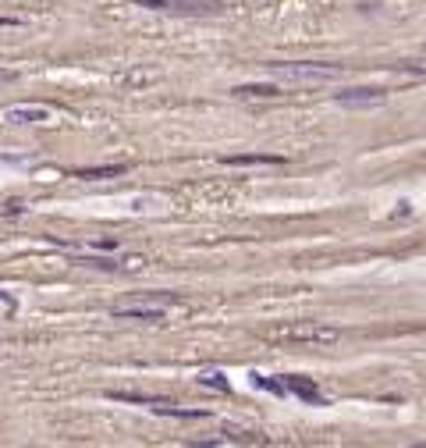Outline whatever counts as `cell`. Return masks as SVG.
Wrapping results in <instances>:
<instances>
[{"mask_svg": "<svg viewBox=\"0 0 426 448\" xmlns=\"http://www.w3.org/2000/svg\"><path fill=\"white\" fill-rule=\"evenodd\" d=\"M266 72L278 82H338L345 72L320 61H291V65H266Z\"/></svg>", "mask_w": 426, "mask_h": 448, "instance_id": "cell-1", "label": "cell"}, {"mask_svg": "<svg viewBox=\"0 0 426 448\" xmlns=\"http://www.w3.org/2000/svg\"><path fill=\"white\" fill-rule=\"evenodd\" d=\"M278 338H284V342H309V345H334V342H341V331H338V327H327V324H316V320H306V324L281 327Z\"/></svg>", "mask_w": 426, "mask_h": 448, "instance_id": "cell-2", "label": "cell"}, {"mask_svg": "<svg viewBox=\"0 0 426 448\" xmlns=\"http://www.w3.org/2000/svg\"><path fill=\"white\" fill-rule=\"evenodd\" d=\"M0 122L4 125H53L57 110L46 103H15L0 110Z\"/></svg>", "mask_w": 426, "mask_h": 448, "instance_id": "cell-3", "label": "cell"}, {"mask_svg": "<svg viewBox=\"0 0 426 448\" xmlns=\"http://www.w3.org/2000/svg\"><path fill=\"white\" fill-rule=\"evenodd\" d=\"M142 8L153 11H171V15H217L221 4L217 0H135Z\"/></svg>", "mask_w": 426, "mask_h": 448, "instance_id": "cell-4", "label": "cell"}, {"mask_svg": "<svg viewBox=\"0 0 426 448\" xmlns=\"http://www.w3.org/2000/svg\"><path fill=\"white\" fill-rule=\"evenodd\" d=\"M387 100V93L384 89H370V85H362V89H341L338 93V103H345V107H370V103H384Z\"/></svg>", "mask_w": 426, "mask_h": 448, "instance_id": "cell-5", "label": "cell"}, {"mask_svg": "<svg viewBox=\"0 0 426 448\" xmlns=\"http://www.w3.org/2000/svg\"><path fill=\"white\" fill-rule=\"evenodd\" d=\"M117 320H142V324H160L164 320V306H117L114 310Z\"/></svg>", "mask_w": 426, "mask_h": 448, "instance_id": "cell-6", "label": "cell"}, {"mask_svg": "<svg viewBox=\"0 0 426 448\" xmlns=\"http://www.w3.org/2000/svg\"><path fill=\"white\" fill-rule=\"evenodd\" d=\"M284 384H288V392H291V395H298L302 402H313V406H323V395H320V388H316V384H309V381H302V377H288Z\"/></svg>", "mask_w": 426, "mask_h": 448, "instance_id": "cell-7", "label": "cell"}, {"mask_svg": "<svg viewBox=\"0 0 426 448\" xmlns=\"http://www.w3.org/2000/svg\"><path fill=\"white\" fill-rule=\"evenodd\" d=\"M125 171H128L125 164H110V167H85L75 178H82V182H100V178H117V174H125Z\"/></svg>", "mask_w": 426, "mask_h": 448, "instance_id": "cell-8", "label": "cell"}, {"mask_svg": "<svg viewBox=\"0 0 426 448\" xmlns=\"http://www.w3.org/2000/svg\"><path fill=\"white\" fill-rule=\"evenodd\" d=\"M235 97H241V100L246 97H281V89L278 85H238Z\"/></svg>", "mask_w": 426, "mask_h": 448, "instance_id": "cell-9", "label": "cell"}, {"mask_svg": "<svg viewBox=\"0 0 426 448\" xmlns=\"http://www.w3.org/2000/svg\"><path fill=\"white\" fill-rule=\"evenodd\" d=\"M253 388H266V392H273V395H284V392H288L284 381H273V377H266V374H253Z\"/></svg>", "mask_w": 426, "mask_h": 448, "instance_id": "cell-10", "label": "cell"}, {"mask_svg": "<svg viewBox=\"0 0 426 448\" xmlns=\"http://www.w3.org/2000/svg\"><path fill=\"white\" fill-rule=\"evenodd\" d=\"M224 164H281V157H263V154H246V157H228Z\"/></svg>", "mask_w": 426, "mask_h": 448, "instance_id": "cell-11", "label": "cell"}, {"mask_svg": "<svg viewBox=\"0 0 426 448\" xmlns=\"http://www.w3.org/2000/svg\"><path fill=\"white\" fill-rule=\"evenodd\" d=\"M199 384L217 388V392H231V384H228V377H224V374H199Z\"/></svg>", "mask_w": 426, "mask_h": 448, "instance_id": "cell-12", "label": "cell"}, {"mask_svg": "<svg viewBox=\"0 0 426 448\" xmlns=\"http://www.w3.org/2000/svg\"><path fill=\"white\" fill-rule=\"evenodd\" d=\"M22 210H25V206H22L18 199H11V203H4V206H0V214H4V217H8V214H22Z\"/></svg>", "mask_w": 426, "mask_h": 448, "instance_id": "cell-13", "label": "cell"}, {"mask_svg": "<svg viewBox=\"0 0 426 448\" xmlns=\"http://www.w3.org/2000/svg\"><path fill=\"white\" fill-rule=\"evenodd\" d=\"M18 78V72H8V68H0V85H4V82H15Z\"/></svg>", "mask_w": 426, "mask_h": 448, "instance_id": "cell-14", "label": "cell"}, {"mask_svg": "<svg viewBox=\"0 0 426 448\" xmlns=\"http://www.w3.org/2000/svg\"><path fill=\"white\" fill-rule=\"evenodd\" d=\"M0 303H4L8 310H18V303H15V299H11V295H4V292H0Z\"/></svg>", "mask_w": 426, "mask_h": 448, "instance_id": "cell-15", "label": "cell"}]
</instances>
